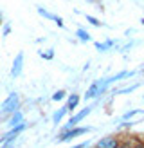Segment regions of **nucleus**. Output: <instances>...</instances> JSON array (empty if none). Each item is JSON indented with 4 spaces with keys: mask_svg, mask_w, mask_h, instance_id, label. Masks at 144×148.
I'll list each match as a JSON object with an SVG mask.
<instances>
[{
    "mask_svg": "<svg viewBox=\"0 0 144 148\" xmlns=\"http://www.w3.org/2000/svg\"><path fill=\"white\" fill-rule=\"evenodd\" d=\"M20 96H18V92H9V96L4 99V103H2V108H0V114H5V116H11V114H14V112H18L20 110Z\"/></svg>",
    "mask_w": 144,
    "mask_h": 148,
    "instance_id": "nucleus-1",
    "label": "nucleus"
},
{
    "mask_svg": "<svg viewBox=\"0 0 144 148\" xmlns=\"http://www.w3.org/2000/svg\"><path fill=\"white\" fill-rule=\"evenodd\" d=\"M92 110H94V105H90V107H85V108H81V110H79V112H76V114H74V116H72L70 119L67 121V123L63 125L60 132H69V130H72V128H76L77 125L81 123V121L85 119V117H86V116H88V114L92 112Z\"/></svg>",
    "mask_w": 144,
    "mask_h": 148,
    "instance_id": "nucleus-2",
    "label": "nucleus"
},
{
    "mask_svg": "<svg viewBox=\"0 0 144 148\" xmlns=\"http://www.w3.org/2000/svg\"><path fill=\"white\" fill-rule=\"evenodd\" d=\"M88 132H92L90 127H76V128L69 130V132H60L58 137H56V143H69V141H72V139H76L79 136L88 134Z\"/></svg>",
    "mask_w": 144,
    "mask_h": 148,
    "instance_id": "nucleus-3",
    "label": "nucleus"
},
{
    "mask_svg": "<svg viewBox=\"0 0 144 148\" xmlns=\"http://www.w3.org/2000/svg\"><path fill=\"white\" fill-rule=\"evenodd\" d=\"M29 125L24 121L22 125H18V127H14V128H9L5 132V134H2V137H0V145H4V143H14V139H16L24 130H27Z\"/></svg>",
    "mask_w": 144,
    "mask_h": 148,
    "instance_id": "nucleus-4",
    "label": "nucleus"
},
{
    "mask_svg": "<svg viewBox=\"0 0 144 148\" xmlns=\"http://www.w3.org/2000/svg\"><path fill=\"white\" fill-rule=\"evenodd\" d=\"M121 141L117 137H113V136H106V137H101L99 141L94 145V148H119Z\"/></svg>",
    "mask_w": 144,
    "mask_h": 148,
    "instance_id": "nucleus-5",
    "label": "nucleus"
},
{
    "mask_svg": "<svg viewBox=\"0 0 144 148\" xmlns=\"http://www.w3.org/2000/svg\"><path fill=\"white\" fill-rule=\"evenodd\" d=\"M22 71H24V53H18L14 56L13 65H11V76L13 78L22 76Z\"/></svg>",
    "mask_w": 144,
    "mask_h": 148,
    "instance_id": "nucleus-6",
    "label": "nucleus"
},
{
    "mask_svg": "<svg viewBox=\"0 0 144 148\" xmlns=\"http://www.w3.org/2000/svg\"><path fill=\"white\" fill-rule=\"evenodd\" d=\"M99 87H101V79H97V81H94V83L88 87V90L85 92V96H83V99H86V101H90V99H97L99 98Z\"/></svg>",
    "mask_w": 144,
    "mask_h": 148,
    "instance_id": "nucleus-7",
    "label": "nucleus"
},
{
    "mask_svg": "<svg viewBox=\"0 0 144 148\" xmlns=\"http://www.w3.org/2000/svg\"><path fill=\"white\" fill-rule=\"evenodd\" d=\"M79 101H81V96H79V94H76V92H74V94H69L65 107H67L69 112H74V110L77 108V105H79Z\"/></svg>",
    "mask_w": 144,
    "mask_h": 148,
    "instance_id": "nucleus-8",
    "label": "nucleus"
},
{
    "mask_svg": "<svg viewBox=\"0 0 144 148\" xmlns=\"http://www.w3.org/2000/svg\"><path fill=\"white\" fill-rule=\"evenodd\" d=\"M24 123V112L22 110H18V112H14V114H11L9 116V119H7V127L9 128H14V127H18V125H22Z\"/></svg>",
    "mask_w": 144,
    "mask_h": 148,
    "instance_id": "nucleus-9",
    "label": "nucleus"
},
{
    "mask_svg": "<svg viewBox=\"0 0 144 148\" xmlns=\"http://www.w3.org/2000/svg\"><path fill=\"white\" fill-rule=\"evenodd\" d=\"M115 43H117V40H106V42H96L94 45H96V49L99 53H106V51H110Z\"/></svg>",
    "mask_w": 144,
    "mask_h": 148,
    "instance_id": "nucleus-10",
    "label": "nucleus"
},
{
    "mask_svg": "<svg viewBox=\"0 0 144 148\" xmlns=\"http://www.w3.org/2000/svg\"><path fill=\"white\" fill-rule=\"evenodd\" d=\"M67 112H69V110H67V107H61V108H58L56 112L52 114V123H54V125H60V123H61V119H63L65 116H67Z\"/></svg>",
    "mask_w": 144,
    "mask_h": 148,
    "instance_id": "nucleus-11",
    "label": "nucleus"
},
{
    "mask_svg": "<svg viewBox=\"0 0 144 148\" xmlns=\"http://www.w3.org/2000/svg\"><path fill=\"white\" fill-rule=\"evenodd\" d=\"M36 11H38V14H40V16H43V18H47V20H52V22H56L58 20V16H56V14L54 13H50V11H47L45 9V7H36Z\"/></svg>",
    "mask_w": 144,
    "mask_h": 148,
    "instance_id": "nucleus-12",
    "label": "nucleus"
},
{
    "mask_svg": "<svg viewBox=\"0 0 144 148\" xmlns=\"http://www.w3.org/2000/svg\"><path fill=\"white\" fill-rule=\"evenodd\" d=\"M76 36H77V40H81V42H90V40H92L90 33H88V31H85L83 27L76 29Z\"/></svg>",
    "mask_w": 144,
    "mask_h": 148,
    "instance_id": "nucleus-13",
    "label": "nucleus"
},
{
    "mask_svg": "<svg viewBox=\"0 0 144 148\" xmlns=\"http://www.w3.org/2000/svg\"><path fill=\"white\" fill-rule=\"evenodd\" d=\"M50 99H52L54 103H61L63 99H67V92H65L63 88H61V90H56L52 96H50Z\"/></svg>",
    "mask_w": 144,
    "mask_h": 148,
    "instance_id": "nucleus-14",
    "label": "nucleus"
},
{
    "mask_svg": "<svg viewBox=\"0 0 144 148\" xmlns=\"http://www.w3.org/2000/svg\"><path fill=\"white\" fill-rule=\"evenodd\" d=\"M139 85L141 83H133V85H128V87H124V88H117V90H115L113 94H128V92H133V90H137V88H139Z\"/></svg>",
    "mask_w": 144,
    "mask_h": 148,
    "instance_id": "nucleus-15",
    "label": "nucleus"
},
{
    "mask_svg": "<svg viewBox=\"0 0 144 148\" xmlns=\"http://www.w3.org/2000/svg\"><path fill=\"white\" fill-rule=\"evenodd\" d=\"M137 114H142V110H139V108H133V110H128V112L126 114H122V117H121V119H132V117L133 116H137Z\"/></svg>",
    "mask_w": 144,
    "mask_h": 148,
    "instance_id": "nucleus-16",
    "label": "nucleus"
},
{
    "mask_svg": "<svg viewBox=\"0 0 144 148\" xmlns=\"http://www.w3.org/2000/svg\"><path fill=\"white\" fill-rule=\"evenodd\" d=\"M85 18H86V22H88L90 25H94V27H103V22H99L96 16H90V14H86Z\"/></svg>",
    "mask_w": 144,
    "mask_h": 148,
    "instance_id": "nucleus-17",
    "label": "nucleus"
},
{
    "mask_svg": "<svg viewBox=\"0 0 144 148\" xmlns=\"http://www.w3.org/2000/svg\"><path fill=\"white\" fill-rule=\"evenodd\" d=\"M40 56L43 58V60H52V58H54V49H49L47 53H45V51H40Z\"/></svg>",
    "mask_w": 144,
    "mask_h": 148,
    "instance_id": "nucleus-18",
    "label": "nucleus"
},
{
    "mask_svg": "<svg viewBox=\"0 0 144 148\" xmlns=\"http://www.w3.org/2000/svg\"><path fill=\"white\" fill-rule=\"evenodd\" d=\"M9 33H11V24H9V22H5V25L2 29V36H7Z\"/></svg>",
    "mask_w": 144,
    "mask_h": 148,
    "instance_id": "nucleus-19",
    "label": "nucleus"
},
{
    "mask_svg": "<svg viewBox=\"0 0 144 148\" xmlns=\"http://www.w3.org/2000/svg\"><path fill=\"white\" fill-rule=\"evenodd\" d=\"M90 146V141H83V143H79L76 146H72V148H88Z\"/></svg>",
    "mask_w": 144,
    "mask_h": 148,
    "instance_id": "nucleus-20",
    "label": "nucleus"
},
{
    "mask_svg": "<svg viewBox=\"0 0 144 148\" xmlns=\"http://www.w3.org/2000/svg\"><path fill=\"white\" fill-rule=\"evenodd\" d=\"M0 148H16V146H14V143H4L0 145Z\"/></svg>",
    "mask_w": 144,
    "mask_h": 148,
    "instance_id": "nucleus-21",
    "label": "nucleus"
},
{
    "mask_svg": "<svg viewBox=\"0 0 144 148\" xmlns=\"http://www.w3.org/2000/svg\"><path fill=\"white\" fill-rule=\"evenodd\" d=\"M132 148H144V141H137Z\"/></svg>",
    "mask_w": 144,
    "mask_h": 148,
    "instance_id": "nucleus-22",
    "label": "nucleus"
},
{
    "mask_svg": "<svg viewBox=\"0 0 144 148\" xmlns=\"http://www.w3.org/2000/svg\"><path fill=\"white\" fill-rule=\"evenodd\" d=\"M56 25H58V27H65V24H63V20H61L60 16H58V20H56Z\"/></svg>",
    "mask_w": 144,
    "mask_h": 148,
    "instance_id": "nucleus-23",
    "label": "nucleus"
},
{
    "mask_svg": "<svg viewBox=\"0 0 144 148\" xmlns=\"http://www.w3.org/2000/svg\"><path fill=\"white\" fill-rule=\"evenodd\" d=\"M141 24H142V25H144V18H142V20H141Z\"/></svg>",
    "mask_w": 144,
    "mask_h": 148,
    "instance_id": "nucleus-24",
    "label": "nucleus"
},
{
    "mask_svg": "<svg viewBox=\"0 0 144 148\" xmlns=\"http://www.w3.org/2000/svg\"><path fill=\"white\" fill-rule=\"evenodd\" d=\"M0 25H2V16H0Z\"/></svg>",
    "mask_w": 144,
    "mask_h": 148,
    "instance_id": "nucleus-25",
    "label": "nucleus"
}]
</instances>
